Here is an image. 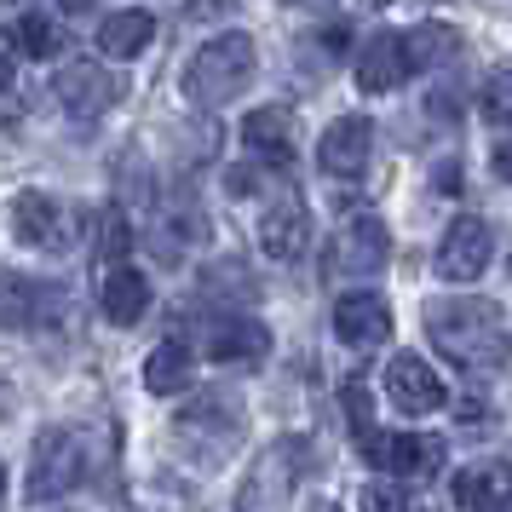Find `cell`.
I'll use <instances>...</instances> for the list:
<instances>
[{
    "mask_svg": "<svg viewBox=\"0 0 512 512\" xmlns=\"http://www.w3.org/2000/svg\"><path fill=\"white\" fill-rule=\"evenodd\" d=\"M403 47H409V64H415V70H432V64H443V58L461 52V35L449 24H415L403 35Z\"/></svg>",
    "mask_w": 512,
    "mask_h": 512,
    "instance_id": "20",
    "label": "cell"
},
{
    "mask_svg": "<svg viewBox=\"0 0 512 512\" xmlns=\"http://www.w3.org/2000/svg\"><path fill=\"white\" fill-rule=\"evenodd\" d=\"M340 409H346L351 432L374 426V397H369V386H363V374H346V380H340Z\"/></svg>",
    "mask_w": 512,
    "mask_h": 512,
    "instance_id": "22",
    "label": "cell"
},
{
    "mask_svg": "<svg viewBox=\"0 0 512 512\" xmlns=\"http://www.w3.org/2000/svg\"><path fill=\"white\" fill-rule=\"evenodd\" d=\"M150 35H156V18L150 12H110L104 24H98V52L104 58H139L144 47H150Z\"/></svg>",
    "mask_w": 512,
    "mask_h": 512,
    "instance_id": "15",
    "label": "cell"
},
{
    "mask_svg": "<svg viewBox=\"0 0 512 512\" xmlns=\"http://www.w3.org/2000/svg\"><path fill=\"white\" fill-rule=\"evenodd\" d=\"M52 93H58V104H64L75 121H93V116H104V110H110L116 87H110V75L98 70L93 58H81V64H64V70H58Z\"/></svg>",
    "mask_w": 512,
    "mask_h": 512,
    "instance_id": "7",
    "label": "cell"
},
{
    "mask_svg": "<svg viewBox=\"0 0 512 512\" xmlns=\"http://www.w3.org/2000/svg\"><path fill=\"white\" fill-rule=\"evenodd\" d=\"M426 328H432L443 357H455L461 369H489V363L507 357V323H501L495 300H472V294L432 300L426 305Z\"/></svg>",
    "mask_w": 512,
    "mask_h": 512,
    "instance_id": "1",
    "label": "cell"
},
{
    "mask_svg": "<svg viewBox=\"0 0 512 512\" xmlns=\"http://www.w3.org/2000/svg\"><path fill=\"white\" fill-rule=\"evenodd\" d=\"M386 254H392L386 248V225L380 219H351V231L334 248V265H346V271H380Z\"/></svg>",
    "mask_w": 512,
    "mask_h": 512,
    "instance_id": "17",
    "label": "cell"
},
{
    "mask_svg": "<svg viewBox=\"0 0 512 512\" xmlns=\"http://www.w3.org/2000/svg\"><path fill=\"white\" fill-rule=\"evenodd\" d=\"M380 472H397V478H432V472H443V438H432V432H397V438H386V461H380Z\"/></svg>",
    "mask_w": 512,
    "mask_h": 512,
    "instance_id": "12",
    "label": "cell"
},
{
    "mask_svg": "<svg viewBox=\"0 0 512 512\" xmlns=\"http://www.w3.org/2000/svg\"><path fill=\"white\" fill-rule=\"evenodd\" d=\"M144 311H150V282H144L133 265H116L110 282H104V317L116 328H133Z\"/></svg>",
    "mask_w": 512,
    "mask_h": 512,
    "instance_id": "16",
    "label": "cell"
},
{
    "mask_svg": "<svg viewBox=\"0 0 512 512\" xmlns=\"http://www.w3.org/2000/svg\"><path fill=\"white\" fill-rule=\"evenodd\" d=\"M334 334L346 346H380L392 334V311L374 300V294H346V300L334 305Z\"/></svg>",
    "mask_w": 512,
    "mask_h": 512,
    "instance_id": "10",
    "label": "cell"
},
{
    "mask_svg": "<svg viewBox=\"0 0 512 512\" xmlns=\"http://www.w3.org/2000/svg\"><path fill=\"white\" fill-rule=\"evenodd\" d=\"M369 156H374V127L363 116H340L317 139V167L334 173V179H357L369 167Z\"/></svg>",
    "mask_w": 512,
    "mask_h": 512,
    "instance_id": "6",
    "label": "cell"
},
{
    "mask_svg": "<svg viewBox=\"0 0 512 512\" xmlns=\"http://www.w3.org/2000/svg\"><path fill=\"white\" fill-rule=\"evenodd\" d=\"M265 346H271V334H265V323H254V317H225V323H213V334H208L213 363H259Z\"/></svg>",
    "mask_w": 512,
    "mask_h": 512,
    "instance_id": "14",
    "label": "cell"
},
{
    "mask_svg": "<svg viewBox=\"0 0 512 512\" xmlns=\"http://www.w3.org/2000/svg\"><path fill=\"white\" fill-rule=\"evenodd\" d=\"M369 6H386V0H369Z\"/></svg>",
    "mask_w": 512,
    "mask_h": 512,
    "instance_id": "30",
    "label": "cell"
},
{
    "mask_svg": "<svg viewBox=\"0 0 512 512\" xmlns=\"http://www.w3.org/2000/svg\"><path fill=\"white\" fill-rule=\"evenodd\" d=\"M144 386L156 397H173L190 386V351L179 346V340H167V346L150 351V363H144Z\"/></svg>",
    "mask_w": 512,
    "mask_h": 512,
    "instance_id": "19",
    "label": "cell"
},
{
    "mask_svg": "<svg viewBox=\"0 0 512 512\" xmlns=\"http://www.w3.org/2000/svg\"><path fill=\"white\" fill-rule=\"evenodd\" d=\"M489 265V225L484 219H455L438 242V277L443 282H478Z\"/></svg>",
    "mask_w": 512,
    "mask_h": 512,
    "instance_id": "4",
    "label": "cell"
},
{
    "mask_svg": "<svg viewBox=\"0 0 512 512\" xmlns=\"http://www.w3.org/2000/svg\"><path fill=\"white\" fill-rule=\"evenodd\" d=\"M369 507H409V489H369Z\"/></svg>",
    "mask_w": 512,
    "mask_h": 512,
    "instance_id": "25",
    "label": "cell"
},
{
    "mask_svg": "<svg viewBox=\"0 0 512 512\" xmlns=\"http://www.w3.org/2000/svg\"><path fill=\"white\" fill-rule=\"evenodd\" d=\"M432 185H438V190H461V167H455V162H443L438 173H432Z\"/></svg>",
    "mask_w": 512,
    "mask_h": 512,
    "instance_id": "26",
    "label": "cell"
},
{
    "mask_svg": "<svg viewBox=\"0 0 512 512\" xmlns=\"http://www.w3.org/2000/svg\"><path fill=\"white\" fill-rule=\"evenodd\" d=\"M87 472V449L75 432H47L35 438V472H29V501H58L70 495Z\"/></svg>",
    "mask_w": 512,
    "mask_h": 512,
    "instance_id": "3",
    "label": "cell"
},
{
    "mask_svg": "<svg viewBox=\"0 0 512 512\" xmlns=\"http://www.w3.org/2000/svg\"><path fill=\"white\" fill-rule=\"evenodd\" d=\"M495 173H501V179L512 185V139H507V144H495Z\"/></svg>",
    "mask_w": 512,
    "mask_h": 512,
    "instance_id": "27",
    "label": "cell"
},
{
    "mask_svg": "<svg viewBox=\"0 0 512 512\" xmlns=\"http://www.w3.org/2000/svg\"><path fill=\"white\" fill-rule=\"evenodd\" d=\"M478 104H484L489 121H512V70H495V75H489Z\"/></svg>",
    "mask_w": 512,
    "mask_h": 512,
    "instance_id": "23",
    "label": "cell"
},
{
    "mask_svg": "<svg viewBox=\"0 0 512 512\" xmlns=\"http://www.w3.org/2000/svg\"><path fill=\"white\" fill-rule=\"evenodd\" d=\"M225 185H231V190H254V173H248V167H231V173H225Z\"/></svg>",
    "mask_w": 512,
    "mask_h": 512,
    "instance_id": "28",
    "label": "cell"
},
{
    "mask_svg": "<svg viewBox=\"0 0 512 512\" xmlns=\"http://www.w3.org/2000/svg\"><path fill=\"white\" fill-rule=\"evenodd\" d=\"M87 6H93V0H64V12H87Z\"/></svg>",
    "mask_w": 512,
    "mask_h": 512,
    "instance_id": "29",
    "label": "cell"
},
{
    "mask_svg": "<svg viewBox=\"0 0 512 512\" xmlns=\"http://www.w3.org/2000/svg\"><path fill=\"white\" fill-rule=\"evenodd\" d=\"M403 75H415L403 35H374L369 47L357 52V87H363V93H392Z\"/></svg>",
    "mask_w": 512,
    "mask_h": 512,
    "instance_id": "9",
    "label": "cell"
},
{
    "mask_svg": "<svg viewBox=\"0 0 512 512\" xmlns=\"http://www.w3.org/2000/svg\"><path fill=\"white\" fill-rule=\"evenodd\" d=\"M242 144L254 150L259 162H271V167H288L294 162V116L288 110H254V116L242 121Z\"/></svg>",
    "mask_w": 512,
    "mask_h": 512,
    "instance_id": "11",
    "label": "cell"
},
{
    "mask_svg": "<svg viewBox=\"0 0 512 512\" xmlns=\"http://www.w3.org/2000/svg\"><path fill=\"white\" fill-rule=\"evenodd\" d=\"M305 242H311V213H305L300 196H277L271 213L259 219V248L271 259H300Z\"/></svg>",
    "mask_w": 512,
    "mask_h": 512,
    "instance_id": "8",
    "label": "cell"
},
{
    "mask_svg": "<svg viewBox=\"0 0 512 512\" xmlns=\"http://www.w3.org/2000/svg\"><path fill=\"white\" fill-rule=\"evenodd\" d=\"M12 41H18V52H29V58H58V52H64V35H58V24H47V18H24V24L12 29Z\"/></svg>",
    "mask_w": 512,
    "mask_h": 512,
    "instance_id": "21",
    "label": "cell"
},
{
    "mask_svg": "<svg viewBox=\"0 0 512 512\" xmlns=\"http://www.w3.org/2000/svg\"><path fill=\"white\" fill-rule=\"evenodd\" d=\"M248 81H254V41H248V35H213L208 47L190 58L185 93L196 98L202 110H219V104H231Z\"/></svg>",
    "mask_w": 512,
    "mask_h": 512,
    "instance_id": "2",
    "label": "cell"
},
{
    "mask_svg": "<svg viewBox=\"0 0 512 512\" xmlns=\"http://www.w3.org/2000/svg\"><path fill=\"white\" fill-rule=\"evenodd\" d=\"M12 231H18V242H29V248H64V213H58L52 196L29 190V196L12 202Z\"/></svg>",
    "mask_w": 512,
    "mask_h": 512,
    "instance_id": "13",
    "label": "cell"
},
{
    "mask_svg": "<svg viewBox=\"0 0 512 512\" xmlns=\"http://www.w3.org/2000/svg\"><path fill=\"white\" fill-rule=\"evenodd\" d=\"M386 397H392L403 415H432V409H443V380L432 374L426 357L397 351L392 363H386Z\"/></svg>",
    "mask_w": 512,
    "mask_h": 512,
    "instance_id": "5",
    "label": "cell"
},
{
    "mask_svg": "<svg viewBox=\"0 0 512 512\" xmlns=\"http://www.w3.org/2000/svg\"><path fill=\"white\" fill-rule=\"evenodd\" d=\"M449 489H455V507H501V501H512V472L507 466H461Z\"/></svg>",
    "mask_w": 512,
    "mask_h": 512,
    "instance_id": "18",
    "label": "cell"
},
{
    "mask_svg": "<svg viewBox=\"0 0 512 512\" xmlns=\"http://www.w3.org/2000/svg\"><path fill=\"white\" fill-rule=\"evenodd\" d=\"M127 248H133V242H127V219H121V213H110V219H104V254L121 259Z\"/></svg>",
    "mask_w": 512,
    "mask_h": 512,
    "instance_id": "24",
    "label": "cell"
}]
</instances>
